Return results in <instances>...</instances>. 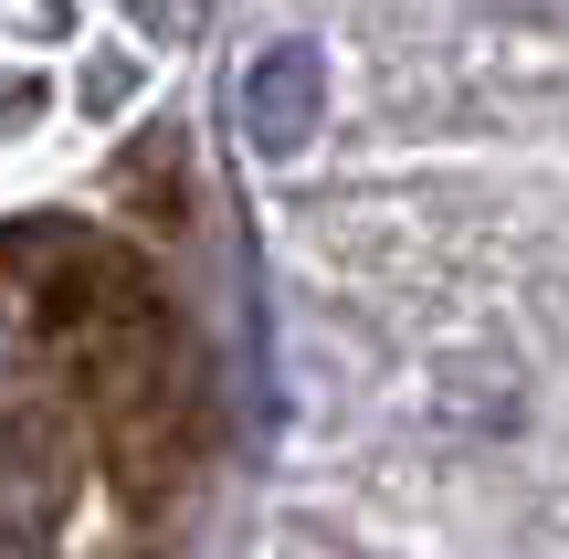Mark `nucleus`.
Returning a JSON list of instances; mask_svg holds the SVG:
<instances>
[{
  "label": "nucleus",
  "mask_w": 569,
  "mask_h": 559,
  "mask_svg": "<svg viewBox=\"0 0 569 559\" xmlns=\"http://www.w3.org/2000/svg\"><path fill=\"white\" fill-rule=\"evenodd\" d=\"M496 11H549V0H496Z\"/></svg>",
  "instance_id": "nucleus-4"
},
{
  "label": "nucleus",
  "mask_w": 569,
  "mask_h": 559,
  "mask_svg": "<svg viewBox=\"0 0 569 559\" xmlns=\"http://www.w3.org/2000/svg\"><path fill=\"white\" fill-rule=\"evenodd\" d=\"M21 106H32V84H0V127H11V117H21Z\"/></svg>",
  "instance_id": "nucleus-3"
},
{
  "label": "nucleus",
  "mask_w": 569,
  "mask_h": 559,
  "mask_svg": "<svg viewBox=\"0 0 569 559\" xmlns=\"http://www.w3.org/2000/svg\"><path fill=\"white\" fill-rule=\"evenodd\" d=\"M317 117H327L317 42H264V53L243 63V148L253 159H296V148L317 138Z\"/></svg>",
  "instance_id": "nucleus-1"
},
{
  "label": "nucleus",
  "mask_w": 569,
  "mask_h": 559,
  "mask_svg": "<svg viewBox=\"0 0 569 559\" xmlns=\"http://www.w3.org/2000/svg\"><path fill=\"white\" fill-rule=\"evenodd\" d=\"M63 497H74V455L53 433L0 443V559H42L63 528Z\"/></svg>",
  "instance_id": "nucleus-2"
}]
</instances>
